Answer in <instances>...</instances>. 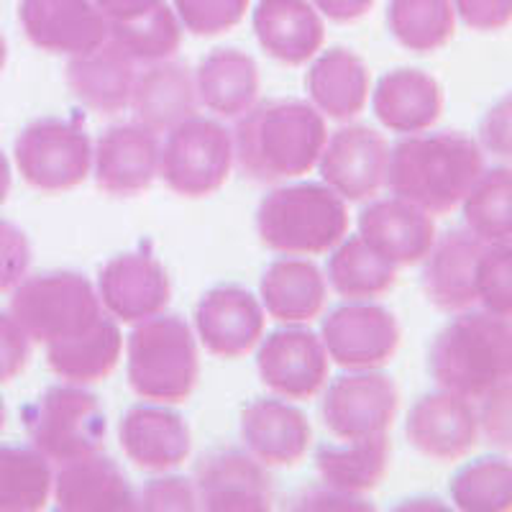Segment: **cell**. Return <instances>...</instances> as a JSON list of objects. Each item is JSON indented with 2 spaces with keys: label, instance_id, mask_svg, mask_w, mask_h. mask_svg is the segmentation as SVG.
Here are the masks:
<instances>
[{
  "label": "cell",
  "instance_id": "obj_17",
  "mask_svg": "<svg viewBox=\"0 0 512 512\" xmlns=\"http://www.w3.org/2000/svg\"><path fill=\"white\" fill-rule=\"evenodd\" d=\"M18 21L34 47L52 54L75 57L108 39V18L95 0H21Z\"/></svg>",
  "mask_w": 512,
  "mask_h": 512
},
{
  "label": "cell",
  "instance_id": "obj_48",
  "mask_svg": "<svg viewBox=\"0 0 512 512\" xmlns=\"http://www.w3.org/2000/svg\"><path fill=\"white\" fill-rule=\"evenodd\" d=\"M295 510H331V512H359L372 510L367 500H361V495H351V492H341L336 487H310L295 497Z\"/></svg>",
  "mask_w": 512,
  "mask_h": 512
},
{
  "label": "cell",
  "instance_id": "obj_35",
  "mask_svg": "<svg viewBox=\"0 0 512 512\" xmlns=\"http://www.w3.org/2000/svg\"><path fill=\"white\" fill-rule=\"evenodd\" d=\"M52 489V461L34 446L0 443V512L41 510L47 507Z\"/></svg>",
  "mask_w": 512,
  "mask_h": 512
},
{
  "label": "cell",
  "instance_id": "obj_50",
  "mask_svg": "<svg viewBox=\"0 0 512 512\" xmlns=\"http://www.w3.org/2000/svg\"><path fill=\"white\" fill-rule=\"evenodd\" d=\"M374 3L377 0H313V6L318 8L320 16H328L331 21H341V24L367 16Z\"/></svg>",
  "mask_w": 512,
  "mask_h": 512
},
{
  "label": "cell",
  "instance_id": "obj_44",
  "mask_svg": "<svg viewBox=\"0 0 512 512\" xmlns=\"http://www.w3.org/2000/svg\"><path fill=\"white\" fill-rule=\"evenodd\" d=\"M31 267V244L16 223L0 218V292L16 290Z\"/></svg>",
  "mask_w": 512,
  "mask_h": 512
},
{
  "label": "cell",
  "instance_id": "obj_39",
  "mask_svg": "<svg viewBox=\"0 0 512 512\" xmlns=\"http://www.w3.org/2000/svg\"><path fill=\"white\" fill-rule=\"evenodd\" d=\"M451 500L464 512H510L512 464L500 456H487L461 466L451 479Z\"/></svg>",
  "mask_w": 512,
  "mask_h": 512
},
{
  "label": "cell",
  "instance_id": "obj_51",
  "mask_svg": "<svg viewBox=\"0 0 512 512\" xmlns=\"http://www.w3.org/2000/svg\"><path fill=\"white\" fill-rule=\"evenodd\" d=\"M11 182H13L11 162H8L6 154L0 152V205L6 203L8 195H11Z\"/></svg>",
  "mask_w": 512,
  "mask_h": 512
},
{
  "label": "cell",
  "instance_id": "obj_9",
  "mask_svg": "<svg viewBox=\"0 0 512 512\" xmlns=\"http://www.w3.org/2000/svg\"><path fill=\"white\" fill-rule=\"evenodd\" d=\"M16 167L41 192H67L93 172V141L88 131L64 118H39L18 134Z\"/></svg>",
  "mask_w": 512,
  "mask_h": 512
},
{
  "label": "cell",
  "instance_id": "obj_25",
  "mask_svg": "<svg viewBox=\"0 0 512 512\" xmlns=\"http://www.w3.org/2000/svg\"><path fill=\"white\" fill-rule=\"evenodd\" d=\"M198 105V85L190 67L164 59L136 75L128 108L134 111L136 123L154 134H167L187 118L198 116Z\"/></svg>",
  "mask_w": 512,
  "mask_h": 512
},
{
  "label": "cell",
  "instance_id": "obj_49",
  "mask_svg": "<svg viewBox=\"0 0 512 512\" xmlns=\"http://www.w3.org/2000/svg\"><path fill=\"white\" fill-rule=\"evenodd\" d=\"M164 0H95V6L100 8L108 24H123V21H134V18L144 16L152 8H157Z\"/></svg>",
  "mask_w": 512,
  "mask_h": 512
},
{
  "label": "cell",
  "instance_id": "obj_47",
  "mask_svg": "<svg viewBox=\"0 0 512 512\" xmlns=\"http://www.w3.org/2000/svg\"><path fill=\"white\" fill-rule=\"evenodd\" d=\"M456 16L474 31H500L512 21V0H451Z\"/></svg>",
  "mask_w": 512,
  "mask_h": 512
},
{
  "label": "cell",
  "instance_id": "obj_2",
  "mask_svg": "<svg viewBox=\"0 0 512 512\" xmlns=\"http://www.w3.org/2000/svg\"><path fill=\"white\" fill-rule=\"evenodd\" d=\"M484 172L482 146L456 131L408 134L390 149L387 185L397 198L431 216L451 213L464 203Z\"/></svg>",
  "mask_w": 512,
  "mask_h": 512
},
{
  "label": "cell",
  "instance_id": "obj_24",
  "mask_svg": "<svg viewBox=\"0 0 512 512\" xmlns=\"http://www.w3.org/2000/svg\"><path fill=\"white\" fill-rule=\"evenodd\" d=\"M118 438L126 456L146 472H172L187 461L192 436L185 418L172 410L152 405H134L121 420Z\"/></svg>",
  "mask_w": 512,
  "mask_h": 512
},
{
  "label": "cell",
  "instance_id": "obj_52",
  "mask_svg": "<svg viewBox=\"0 0 512 512\" xmlns=\"http://www.w3.org/2000/svg\"><path fill=\"white\" fill-rule=\"evenodd\" d=\"M6 62H8V44L6 39H3V34H0V70L6 67Z\"/></svg>",
  "mask_w": 512,
  "mask_h": 512
},
{
  "label": "cell",
  "instance_id": "obj_33",
  "mask_svg": "<svg viewBox=\"0 0 512 512\" xmlns=\"http://www.w3.org/2000/svg\"><path fill=\"white\" fill-rule=\"evenodd\" d=\"M390 438L387 433L354 441L323 443L315 451V469L328 487L351 495H364L377 487L390 466Z\"/></svg>",
  "mask_w": 512,
  "mask_h": 512
},
{
  "label": "cell",
  "instance_id": "obj_43",
  "mask_svg": "<svg viewBox=\"0 0 512 512\" xmlns=\"http://www.w3.org/2000/svg\"><path fill=\"white\" fill-rule=\"evenodd\" d=\"M198 489L195 482L175 474H164V477L149 479L139 495V510L149 512H182V510H198Z\"/></svg>",
  "mask_w": 512,
  "mask_h": 512
},
{
  "label": "cell",
  "instance_id": "obj_18",
  "mask_svg": "<svg viewBox=\"0 0 512 512\" xmlns=\"http://www.w3.org/2000/svg\"><path fill=\"white\" fill-rule=\"evenodd\" d=\"M98 295L103 310L123 323H141L146 318L162 313L172 297V282L162 264L152 254L113 256L100 269Z\"/></svg>",
  "mask_w": 512,
  "mask_h": 512
},
{
  "label": "cell",
  "instance_id": "obj_8",
  "mask_svg": "<svg viewBox=\"0 0 512 512\" xmlns=\"http://www.w3.org/2000/svg\"><path fill=\"white\" fill-rule=\"evenodd\" d=\"M236 162L233 134L213 118L192 116L167 131L159 177L185 198H205L221 190Z\"/></svg>",
  "mask_w": 512,
  "mask_h": 512
},
{
  "label": "cell",
  "instance_id": "obj_6",
  "mask_svg": "<svg viewBox=\"0 0 512 512\" xmlns=\"http://www.w3.org/2000/svg\"><path fill=\"white\" fill-rule=\"evenodd\" d=\"M11 315L31 341L49 346L88 331L105 313L98 290L85 274L57 269L18 282L11 297Z\"/></svg>",
  "mask_w": 512,
  "mask_h": 512
},
{
  "label": "cell",
  "instance_id": "obj_29",
  "mask_svg": "<svg viewBox=\"0 0 512 512\" xmlns=\"http://www.w3.org/2000/svg\"><path fill=\"white\" fill-rule=\"evenodd\" d=\"M259 295H262L264 313L285 326H303L308 320L318 318L326 305V274L308 259L285 256L269 264Z\"/></svg>",
  "mask_w": 512,
  "mask_h": 512
},
{
  "label": "cell",
  "instance_id": "obj_19",
  "mask_svg": "<svg viewBox=\"0 0 512 512\" xmlns=\"http://www.w3.org/2000/svg\"><path fill=\"white\" fill-rule=\"evenodd\" d=\"M195 328L210 354L239 359L259 346L264 333V305L239 285L213 287L195 308Z\"/></svg>",
  "mask_w": 512,
  "mask_h": 512
},
{
  "label": "cell",
  "instance_id": "obj_14",
  "mask_svg": "<svg viewBox=\"0 0 512 512\" xmlns=\"http://www.w3.org/2000/svg\"><path fill=\"white\" fill-rule=\"evenodd\" d=\"M328 351L323 338L300 326L274 331L259 346L256 369L269 390L287 400H310L328 379Z\"/></svg>",
  "mask_w": 512,
  "mask_h": 512
},
{
  "label": "cell",
  "instance_id": "obj_46",
  "mask_svg": "<svg viewBox=\"0 0 512 512\" xmlns=\"http://www.w3.org/2000/svg\"><path fill=\"white\" fill-rule=\"evenodd\" d=\"M479 146L492 157L512 162V93L484 113L479 123Z\"/></svg>",
  "mask_w": 512,
  "mask_h": 512
},
{
  "label": "cell",
  "instance_id": "obj_4",
  "mask_svg": "<svg viewBox=\"0 0 512 512\" xmlns=\"http://www.w3.org/2000/svg\"><path fill=\"white\" fill-rule=\"evenodd\" d=\"M349 231L344 198L328 185H290L272 190L256 208V233L264 246L287 256L331 251Z\"/></svg>",
  "mask_w": 512,
  "mask_h": 512
},
{
  "label": "cell",
  "instance_id": "obj_45",
  "mask_svg": "<svg viewBox=\"0 0 512 512\" xmlns=\"http://www.w3.org/2000/svg\"><path fill=\"white\" fill-rule=\"evenodd\" d=\"M31 338L11 313H0V384L11 382L29 367Z\"/></svg>",
  "mask_w": 512,
  "mask_h": 512
},
{
  "label": "cell",
  "instance_id": "obj_11",
  "mask_svg": "<svg viewBox=\"0 0 512 512\" xmlns=\"http://www.w3.org/2000/svg\"><path fill=\"white\" fill-rule=\"evenodd\" d=\"M400 410V392L377 369L338 377L323 395L320 415L328 431L341 441L382 436L390 431Z\"/></svg>",
  "mask_w": 512,
  "mask_h": 512
},
{
  "label": "cell",
  "instance_id": "obj_20",
  "mask_svg": "<svg viewBox=\"0 0 512 512\" xmlns=\"http://www.w3.org/2000/svg\"><path fill=\"white\" fill-rule=\"evenodd\" d=\"M359 236L395 267H413L436 244V223L431 213L395 195L361 213Z\"/></svg>",
  "mask_w": 512,
  "mask_h": 512
},
{
  "label": "cell",
  "instance_id": "obj_21",
  "mask_svg": "<svg viewBox=\"0 0 512 512\" xmlns=\"http://www.w3.org/2000/svg\"><path fill=\"white\" fill-rule=\"evenodd\" d=\"M484 241L472 231H448L436 239L423 262V292L443 313H464L477 305V267Z\"/></svg>",
  "mask_w": 512,
  "mask_h": 512
},
{
  "label": "cell",
  "instance_id": "obj_1",
  "mask_svg": "<svg viewBox=\"0 0 512 512\" xmlns=\"http://www.w3.org/2000/svg\"><path fill=\"white\" fill-rule=\"evenodd\" d=\"M326 141V121L313 103L264 100L241 116L233 154L249 180L282 182L310 172Z\"/></svg>",
  "mask_w": 512,
  "mask_h": 512
},
{
  "label": "cell",
  "instance_id": "obj_36",
  "mask_svg": "<svg viewBox=\"0 0 512 512\" xmlns=\"http://www.w3.org/2000/svg\"><path fill=\"white\" fill-rule=\"evenodd\" d=\"M387 26L400 47L431 54L446 47L456 31L451 0H390Z\"/></svg>",
  "mask_w": 512,
  "mask_h": 512
},
{
  "label": "cell",
  "instance_id": "obj_40",
  "mask_svg": "<svg viewBox=\"0 0 512 512\" xmlns=\"http://www.w3.org/2000/svg\"><path fill=\"white\" fill-rule=\"evenodd\" d=\"M477 303L487 313L512 318V241L484 246L477 267Z\"/></svg>",
  "mask_w": 512,
  "mask_h": 512
},
{
  "label": "cell",
  "instance_id": "obj_37",
  "mask_svg": "<svg viewBox=\"0 0 512 512\" xmlns=\"http://www.w3.org/2000/svg\"><path fill=\"white\" fill-rule=\"evenodd\" d=\"M461 208L466 231H472L479 241H512V167L484 169Z\"/></svg>",
  "mask_w": 512,
  "mask_h": 512
},
{
  "label": "cell",
  "instance_id": "obj_27",
  "mask_svg": "<svg viewBox=\"0 0 512 512\" xmlns=\"http://www.w3.org/2000/svg\"><path fill=\"white\" fill-rule=\"evenodd\" d=\"M251 24L259 47L282 64L308 62L326 39V26L313 0H259Z\"/></svg>",
  "mask_w": 512,
  "mask_h": 512
},
{
  "label": "cell",
  "instance_id": "obj_12",
  "mask_svg": "<svg viewBox=\"0 0 512 512\" xmlns=\"http://www.w3.org/2000/svg\"><path fill=\"white\" fill-rule=\"evenodd\" d=\"M323 185L344 200H369L387 185L390 144L369 126H346L331 136L318 159Z\"/></svg>",
  "mask_w": 512,
  "mask_h": 512
},
{
  "label": "cell",
  "instance_id": "obj_30",
  "mask_svg": "<svg viewBox=\"0 0 512 512\" xmlns=\"http://www.w3.org/2000/svg\"><path fill=\"white\" fill-rule=\"evenodd\" d=\"M310 103L333 121H351L369 98V70L349 49H328L308 72Z\"/></svg>",
  "mask_w": 512,
  "mask_h": 512
},
{
  "label": "cell",
  "instance_id": "obj_3",
  "mask_svg": "<svg viewBox=\"0 0 512 512\" xmlns=\"http://www.w3.org/2000/svg\"><path fill=\"white\" fill-rule=\"evenodd\" d=\"M428 369L441 390L466 400L512 382V318L487 310L459 313L433 338Z\"/></svg>",
  "mask_w": 512,
  "mask_h": 512
},
{
  "label": "cell",
  "instance_id": "obj_23",
  "mask_svg": "<svg viewBox=\"0 0 512 512\" xmlns=\"http://www.w3.org/2000/svg\"><path fill=\"white\" fill-rule=\"evenodd\" d=\"M64 77L67 88L82 105L103 116H116L131 105L136 62L116 41L105 39L100 47L70 57Z\"/></svg>",
  "mask_w": 512,
  "mask_h": 512
},
{
  "label": "cell",
  "instance_id": "obj_16",
  "mask_svg": "<svg viewBox=\"0 0 512 512\" xmlns=\"http://www.w3.org/2000/svg\"><path fill=\"white\" fill-rule=\"evenodd\" d=\"M195 489L210 512H259L272 507V479L256 456L216 448L198 461Z\"/></svg>",
  "mask_w": 512,
  "mask_h": 512
},
{
  "label": "cell",
  "instance_id": "obj_28",
  "mask_svg": "<svg viewBox=\"0 0 512 512\" xmlns=\"http://www.w3.org/2000/svg\"><path fill=\"white\" fill-rule=\"evenodd\" d=\"M374 113L395 134L428 131L443 113V90L436 77L420 70H392L377 82Z\"/></svg>",
  "mask_w": 512,
  "mask_h": 512
},
{
  "label": "cell",
  "instance_id": "obj_32",
  "mask_svg": "<svg viewBox=\"0 0 512 512\" xmlns=\"http://www.w3.org/2000/svg\"><path fill=\"white\" fill-rule=\"evenodd\" d=\"M121 351L123 338L116 320L103 315L88 331L49 344L47 364L64 382L82 387L108 377L116 369Z\"/></svg>",
  "mask_w": 512,
  "mask_h": 512
},
{
  "label": "cell",
  "instance_id": "obj_41",
  "mask_svg": "<svg viewBox=\"0 0 512 512\" xmlns=\"http://www.w3.org/2000/svg\"><path fill=\"white\" fill-rule=\"evenodd\" d=\"M182 29L195 36H218L241 24L249 0H172Z\"/></svg>",
  "mask_w": 512,
  "mask_h": 512
},
{
  "label": "cell",
  "instance_id": "obj_22",
  "mask_svg": "<svg viewBox=\"0 0 512 512\" xmlns=\"http://www.w3.org/2000/svg\"><path fill=\"white\" fill-rule=\"evenodd\" d=\"M54 505L64 512H126L139 510V497L116 461L103 454L59 464L54 477Z\"/></svg>",
  "mask_w": 512,
  "mask_h": 512
},
{
  "label": "cell",
  "instance_id": "obj_53",
  "mask_svg": "<svg viewBox=\"0 0 512 512\" xmlns=\"http://www.w3.org/2000/svg\"><path fill=\"white\" fill-rule=\"evenodd\" d=\"M6 420H8V410H6V402L0 397V431L6 428Z\"/></svg>",
  "mask_w": 512,
  "mask_h": 512
},
{
  "label": "cell",
  "instance_id": "obj_13",
  "mask_svg": "<svg viewBox=\"0 0 512 512\" xmlns=\"http://www.w3.org/2000/svg\"><path fill=\"white\" fill-rule=\"evenodd\" d=\"M162 169L159 134L141 123L108 128L93 146L95 185L113 198H134L154 185Z\"/></svg>",
  "mask_w": 512,
  "mask_h": 512
},
{
  "label": "cell",
  "instance_id": "obj_5",
  "mask_svg": "<svg viewBox=\"0 0 512 512\" xmlns=\"http://www.w3.org/2000/svg\"><path fill=\"white\" fill-rule=\"evenodd\" d=\"M126 374L131 390L149 402L172 405L195 392L200 356L190 326L177 315H154L126 341Z\"/></svg>",
  "mask_w": 512,
  "mask_h": 512
},
{
  "label": "cell",
  "instance_id": "obj_38",
  "mask_svg": "<svg viewBox=\"0 0 512 512\" xmlns=\"http://www.w3.org/2000/svg\"><path fill=\"white\" fill-rule=\"evenodd\" d=\"M108 39L116 41L134 62H164L180 49L182 24L175 8L159 3L157 8L134 18V21L108 24Z\"/></svg>",
  "mask_w": 512,
  "mask_h": 512
},
{
  "label": "cell",
  "instance_id": "obj_26",
  "mask_svg": "<svg viewBox=\"0 0 512 512\" xmlns=\"http://www.w3.org/2000/svg\"><path fill=\"white\" fill-rule=\"evenodd\" d=\"M241 438L264 466H292L310 446V423L295 405L259 397L241 410Z\"/></svg>",
  "mask_w": 512,
  "mask_h": 512
},
{
  "label": "cell",
  "instance_id": "obj_34",
  "mask_svg": "<svg viewBox=\"0 0 512 512\" xmlns=\"http://www.w3.org/2000/svg\"><path fill=\"white\" fill-rule=\"evenodd\" d=\"M397 267L379 256L361 236L344 239L331 249L326 280L346 300H372L395 285Z\"/></svg>",
  "mask_w": 512,
  "mask_h": 512
},
{
  "label": "cell",
  "instance_id": "obj_31",
  "mask_svg": "<svg viewBox=\"0 0 512 512\" xmlns=\"http://www.w3.org/2000/svg\"><path fill=\"white\" fill-rule=\"evenodd\" d=\"M200 103L221 118H241L259 98V67L239 49H216L195 72Z\"/></svg>",
  "mask_w": 512,
  "mask_h": 512
},
{
  "label": "cell",
  "instance_id": "obj_10",
  "mask_svg": "<svg viewBox=\"0 0 512 512\" xmlns=\"http://www.w3.org/2000/svg\"><path fill=\"white\" fill-rule=\"evenodd\" d=\"M323 344L328 359L349 372L384 367L397 354L402 341L400 323L382 305L351 300L333 310L323 323Z\"/></svg>",
  "mask_w": 512,
  "mask_h": 512
},
{
  "label": "cell",
  "instance_id": "obj_42",
  "mask_svg": "<svg viewBox=\"0 0 512 512\" xmlns=\"http://www.w3.org/2000/svg\"><path fill=\"white\" fill-rule=\"evenodd\" d=\"M479 400V436L492 448L512 456V382L500 384Z\"/></svg>",
  "mask_w": 512,
  "mask_h": 512
},
{
  "label": "cell",
  "instance_id": "obj_7",
  "mask_svg": "<svg viewBox=\"0 0 512 512\" xmlns=\"http://www.w3.org/2000/svg\"><path fill=\"white\" fill-rule=\"evenodd\" d=\"M24 428L31 446L52 464L98 454L105 443V413L98 397L80 384H57L24 408Z\"/></svg>",
  "mask_w": 512,
  "mask_h": 512
},
{
  "label": "cell",
  "instance_id": "obj_15",
  "mask_svg": "<svg viewBox=\"0 0 512 512\" xmlns=\"http://www.w3.org/2000/svg\"><path fill=\"white\" fill-rule=\"evenodd\" d=\"M405 436L418 454L433 461L464 459L479 441V418L472 400L448 390L420 397L405 420Z\"/></svg>",
  "mask_w": 512,
  "mask_h": 512
}]
</instances>
